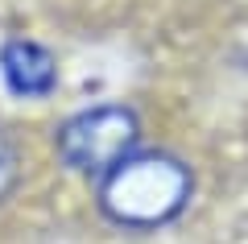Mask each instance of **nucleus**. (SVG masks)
Returning <instances> with one entry per match:
<instances>
[{
    "instance_id": "1",
    "label": "nucleus",
    "mask_w": 248,
    "mask_h": 244,
    "mask_svg": "<svg viewBox=\"0 0 248 244\" xmlns=\"http://www.w3.org/2000/svg\"><path fill=\"white\" fill-rule=\"evenodd\" d=\"M95 182L99 211L128 232H153V228L174 224L195 195L190 166L161 149H133Z\"/></svg>"
},
{
    "instance_id": "2",
    "label": "nucleus",
    "mask_w": 248,
    "mask_h": 244,
    "mask_svg": "<svg viewBox=\"0 0 248 244\" xmlns=\"http://www.w3.org/2000/svg\"><path fill=\"white\" fill-rule=\"evenodd\" d=\"M137 145H141V116L124 104L83 108L54 137V149H58L62 166L75 170V174H87V178H104Z\"/></svg>"
},
{
    "instance_id": "3",
    "label": "nucleus",
    "mask_w": 248,
    "mask_h": 244,
    "mask_svg": "<svg viewBox=\"0 0 248 244\" xmlns=\"http://www.w3.org/2000/svg\"><path fill=\"white\" fill-rule=\"evenodd\" d=\"M0 79L4 87L21 99H42L58 87V62L46 46L25 42V37H13V42L0 46Z\"/></svg>"
},
{
    "instance_id": "4",
    "label": "nucleus",
    "mask_w": 248,
    "mask_h": 244,
    "mask_svg": "<svg viewBox=\"0 0 248 244\" xmlns=\"http://www.w3.org/2000/svg\"><path fill=\"white\" fill-rule=\"evenodd\" d=\"M21 178V157H17V145L9 141V132H0V203L13 195Z\"/></svg>"
}]
</instances>
